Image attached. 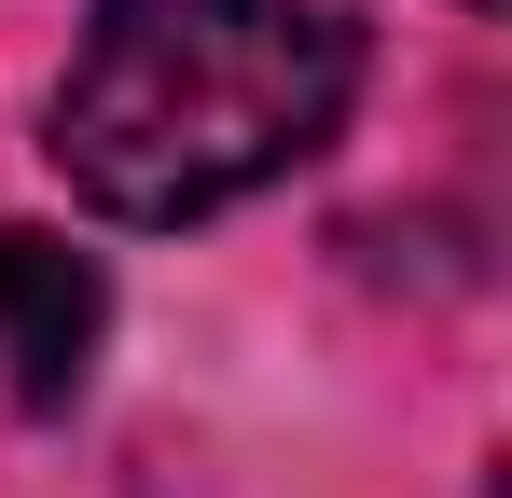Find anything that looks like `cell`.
Returning a JSON list of instances; mask_svg holds the SVG:
<instances>
[{"label": "cell", "mask_w": 512, "mask_h": 498, "mask_svg": "<svg viewBox=\"0 0 512 498\" xmlns=\"http://www.w3.org/2000/svg\"><path fill=\"white\" fill-rule=\"evenodd\" d=\"M360 97V28L333 0H97L42 153L97 222H222L319 153Z\"/></svg>", "instance_id": "obj_1"}, {"label": "cell", "mask_w": 512, "mask_h": 498, "mask_svg": "<svg viewBox=\"0 0 512 498\" xmlns=\"http://www.w3.org/2000/svg\"><path fill=\"white\" fill-rule=\"evenodd\" d=\"M111 332V277L42 222H0V402L14 415H70Z\"/></svg>", "instance_id": "obj_2"}, {"label": "cell", "mask_w": 512, "mask_h": 498, "mask_svg": "<svg viewBox=\"0 0 512 498\" xmlns=\"http://www.w3.org/2000/svg\"><path fill=\"white\" fill-rule=\"evenodd\" d=\"M471 14H499V0H471Z\"/></svg>", "instance_id": "obj_3"}]
</instances>
